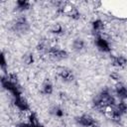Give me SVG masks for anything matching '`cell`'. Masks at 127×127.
Returning a JSON list of instances; mask_svg holds the SVG:
<instances>
[{
    "label": "cell",
    "mask_w": 127,
    "mask_h": 127,
    "mask_svg": "<svg viewBox=\"0 0 127 127\" xmlns=\"http://www.w3.org/2000/svg\"><path fill=\"white\" fill-rule=\"evenodd\" d=\"M49 55L51 58H53L55 60H63V59H65L67 57V53L65 51L57 49L55 47L49 50Z\"/></svg>",
    "instance_id": "1"
},
{
    "label": "cell",
    "mask_w": 127,
    "mask_h": 127,
    "mask_svg": "<svg viewBox=\"0 0 127 127\" xmlns=\"http://www.w3.org/2000/svg\"><path fill=\"white\" fill-rule=\"evenodd\" d=\"M77 122L84 127H93L96 125L95 120L89 115H82L77 119Z\"/></svg>",
    "instance_id": "2"
},
{
    "label": "cell",
    "mask_w": 127,
    "mask_h": 127,
    "mask_svg": "<svg viewBox=\"0 0 127 127\" xmlns=\"http://www.w3.org/2000/svg\"><path fill=\"white\" fill-rule=\"evenodd\" d=\"M15 29L18 30V31H20V32L26 31L28 29V23H27L26 19L23 18V17L22 18H19L16 21V23H15Z\"/></svg>",
    "instance_id": "3"
},
{
    "label": "cell",
    "mask_w": 127,
    "mask_h": 127,
    "mask_svg": "<svg viewBox=\"0 0 127 127\" xmlns=\"http://www.w3.org/2000/svg\"><path fill=\"white\" fill-rule=\"evenodd\" d=\"M60 76L64 79V80H66V81H71L73 79V73L71 70L67 69V68H63L60 70L59 72Z\"/></svg>",
    "instance_id": "4"
},
{
    "label": "cell",
    "mask_w": 127,
    "mask_h": 127,
    "mask_svg": "<svg viewBox=\"0 0 127 127\" xmlns=\"http://www.w3.org/2000/svg\"><path fill=\"white\" fill-rule=\"evenodd\" d=\"M116 93L118 95L119 98L121 99H125L127 98V87L124 86L123 84L119 83L116 85Z\"/></svg>",
    "instance_id": "5"
},
{
    "label": "cell",
    "mask_w": 127,
    "mask_h": 127,
    "mask_svg": "<svg viewBox=\"0 0 127 127\" xmlns=\"http://www.w3.org/2000/svg\"><path fill=\"white\" fill-rule=\"evenodd\" d=\"M96 45L102 51H105V52H108L109 51V45H108V43L104 39H102V38H97Z\"/></svg>",
    "instance_id": "6"
},
{
    "label": "cell",
    "mask_w": 127,
    "mask_h": 127,
    "mask_svg": "<svg viewBox=\"0 0 127 127\" xmlns=\"http://www.w3.org/2000/svg\"><path fill=\"white\" fill-rule=\"evenodd\" d=\"M113 64H114V65H117V66H124V65L127 64V60H126L125 57L119 56V57H117V58L114 60Z\"/></svg>",
    "instance_id": "7"
},
{
    "label": "cell",
    "mask_w": 127,
    "mask_h": 127,
    "mask_svg": "<svg viewBox=\"0 0 127 127\" xmlns=\"http://www.w3.org/2000/svg\"><path fill=\"white\" fill-rule=\"evenodd\" d=\"M72 47L75 51H81L83 48H84V42L81 40V39H76L73 44H72Z\"/></svg>",
    "instance_id": "8"
},
{
    "label": "cell",
    "mask_w": 127,
    "mask_h": 127,
    "mask_svg": "<svg viewBox=\"0 0 127 127\" xmlns=\"http://www.w3.org/2000/svg\"><path fill=\"white\" fill-rule=\"evenodd\" d=\"M16 105L21 109V110H26L28 109V104L26 103V101L23 99V98H17L16 100Z\"/></svg>",
    "instance_id": "9"
},
{
    "label": "cell",
    "mask_w": 127,
    "mask_h": 127,
    "mask_svg": "<svg viewBox=\"0 0 127 127\" xmlns=\"http://www.w3.org/2000/svg\"><path fill=\"white\" fill-rule=\"evenodd\" d=\"M116 109H117L121 114H123V113H125V112L127 111V104H126L125 102L121 101L120 103H118V104H117Z\"/></svg>",
    "instance_id": "10"
},
{
    "label": "cell",
    "mask_w": 127,
    "mask_h": 127,
    "mask_svg": "<svg viewBox=\"0 0 127 127\" xmlns=\"http://www.w3.org/2000/svg\"><path fill=\"white\" fill-rule=\"evenodd\" d=\"M43 92L45 94H51L53 92V85L51 83H45L43 86Z\"/></svg>",
    "instance_id": "11"
},
{
    "label": "cell",
    "mask_w": 127,
    "mask_h": 127,
    "mask_svg": "<svg viewBox=\"0 0 127 127\" xmlns=\"http://www.w3.org/2000/svg\"><path fill=\"white\" fill-rule=\"evenodd\" d=\"M92 26H93V29H94L95 31H100V30L103 28V23H102L100 20H97V21H94V22H93Z\"/></svg>",
    "instance_id": "12"
},
{
    "label": "cell",
    "mask_w": 127,
    "mask_h": 127,
    "mask_svg": "<svg viewBox=\"0 0 127 127\" xmlns=\"http://www.w3.org/2000/svg\"><path fill=\"white\" fill-rule=\"evenodd\" d=\"M17 4H18L19 8H21L22 10L23 9H28V7H29V3L26 2V1H18Z\"/></svg>",
    "instance_id": "13"
},
{
    "label": "cell",
    "mask_w": 127,
    "mask_h": 127,
    "mask_svg": "<svg viewBox=\"0 0 127 127\" xmlns=\"http://www.w3.org/2000/svg\"><path fill=\"white\" fill-rule=\"evenodd\" d=\"M62 32H63V28L61 25H56L53 29V33H55V34H61Z\"/></svg>",
    "instance_id": "14"
},
{
    "label": "cell",
    "mask_w": 127,
    "mask_h": 127,
    "mask_svg": "<svg viewBox=\"0 0 127 127\" xmlns=\"http://www.w3.org/2000/svg\"><path fill=\"white\" fill-rule=\"evenodd\" d=\"M55 115L58 116V117H62L64 115V111L61 109V108H56L55 110Z\"/></svg>",
    "instance_id": "15"
},
{
    "label": "cell",
    "mask_w": 127,
    "mask_h": 127,
    "mask_svg": "<svg viewBox=\"0 0 127 127\" xmlns=\"http://www.w3.org/2000/svg\"><path fill=\"white\" fill-rule=\"evenodd\" d=\"M25 63H26V64H32V63H33V57H32L31 55H29V56H28V58L25 60Z\"/></svg>",
    "instance_id": "16"
}]
</instances>
